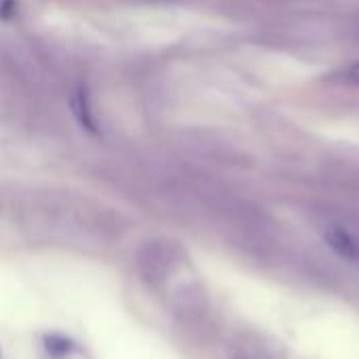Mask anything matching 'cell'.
<instances>
[{"instance_id":"1","label":"cell","mask_w":359,"mask_h":359,"mask_svg":"<svg viewBox=\"0 0 359 359\" xmlns=\"http://www.w3.org/2000/svg\"><path fill=\"white\" fill-rule=\"evenodd\" d=\"M179 263V255L166 242H149L137 255V271L147 284H162Z\"/></svg>"},{"instance_id":"2","label":"cell","mask_w":359,"mask_h":359,"mask_svg":"<svg viewBox=\"0 0 359 359\" xmlns=\"http://www.w3.org/2000/svg\"><path fill=\"white\" fill-rule=\"evenodd\" d=\"M208 309L206 292L198 284H185L181 286L172 297V311L181 322H198L204 318Z\"/></svg>"},{"instance_id":"3","label":"cell","mask_w":359,"mask_h":359,"mask_svg":"<svg viewBox=\"0 0 359 359\" xmlns=\"http://www.w3.org/2000/svg\"><path fill=\"white\" fill-rule=\"evenodd\" d=\"M227 359H276L257 337L240 334L227 349Z\"/></svg>"},{"instance_id":"4","label":"cell","mask_w":359,"mask_h":359,"mask_svg":"<svg viewBox=\"0 0 359 359\" xmlns=\"http://www.w3.org/2000/svg\"><path fill=\"white\" fill-rule=\"evenodd\" d=\"M69 105H72V111H74V116L78 118V122H80L86 130L97 133V124H95V118H93L90 107H88V99H86V90L76 88L74 95H72Z\"/></svg>"},{"instance_id":"5","label":"cell","mask_w":359,"mask_h":359,"mask_svg":"<svg viewBox=\"0 0 359 359\" xmlns=\"http://www.w3.org/2000/svg\"><path fill=\"white\" fill-rule=\"evenodd\" d=\"M44 349H46V353H48L50 358L63 359L72 353L74 343H72L69 339L61 337V334H48V337L44 339Z\"/></svg>"},{"instance_id":"6","label":"cell","mask_w":359,"mask_h":359,"mask_svg":"<svg viewBox=\"0 0 359 359\" xmlns=\"http://www.w3.org/2000/svg\"><path fill=\"white\" fill-rule=\"evenodd\" d=\"M17 15V2L15 0H0V19L8 21Z\"/></svg>"},{"instance_id":"7","label":"cell","mask_w":359,"mask_h":359,"mask_svg":"<svg viewBox=\"0 0 359 359\" xmlns=\"http://www.w3.org/2000/svg\"><path fill=\"white\" fill-rule=\"evenodd\" d=\"M339 78H341L343 82H347V84H359V61L358 63H353V65H349Z\"/></svg>"}]
</instances>
